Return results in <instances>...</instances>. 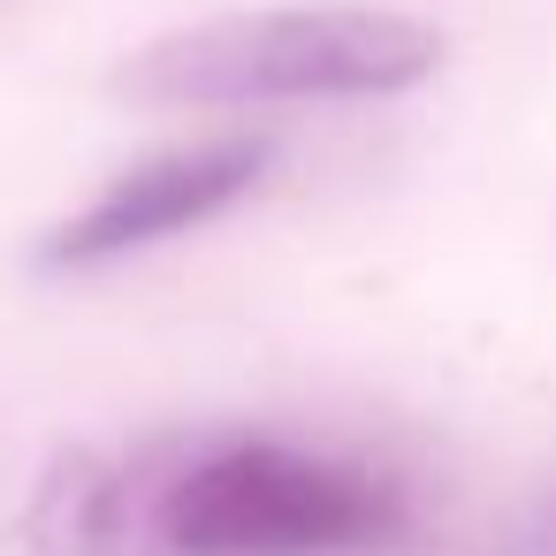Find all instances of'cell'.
Here are the masks:
<instances>
[{
  "mask_svg": "<svg viewBox=\"0 0 556 556\" xmlns=\"http://www.w3.org/2000/svg\"><path fill=\"white\" fill-rule=\"evenodd\" d=\"M412 503L389 472L275 434L176 427L62 450L9 526L16 556H389Z\"/></svg>",
  "mask_w": 556,
  "mask_h": 556,
  "instance_id": "cell-1",
  "label": "cell"
},
{
  "mask_svg": "<svg viewBox=\"0 0 556 556\" xmlns=\"http://www.w3.org/2000/svg\"><path fill=\"white\" fill-rule=\"evenodd\" d=\"M450 39L404 9H252L206 16L115 70L146 108H290V100H396L442 70Z\"/></svg>",
  "mask_w": 556,
  "mask_h": 556,
  "instance_id": "cell-2",
  "label": "cell"
},
{
  "mask_svg": "<svg viewBox=\"0 0 556 556\" xmlns=\"http://www.w3.org/2000/svg\"><path fill=\"white\" fill-rule=\"evenodd\" d=\"M267 168H275V146H267V138H199V146L146 153V161L115 168L70 222L47 229L39 267L85 275V267L153 252V244H168V237H184V229H206V222H222L237 199H252Z\"/></svg>",
  "mask_w": 556,
  "mask_h": 556,
  "instance_id": "cell-3",
  "label": "cell"
},
{
  "mask_svg": "<svg viewBox=\"0 0 556 556\" xmlns=\"http://www.w3.org/2000/svg\"><path fill=\"white\" fill-rule=\"evenodd\" d=\"M526 556H556V495H548V510H541V526L526 533Z\"/></svg>",
  "mask_w": 556,
  "mask_h": 556,
  "instance_id": "cell-4",
  "label": "cell"
}]
</instances>
